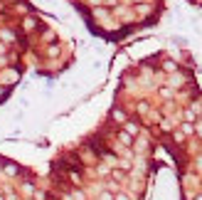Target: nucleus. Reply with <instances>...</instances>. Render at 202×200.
Masks as SVG:
<instances>
[{"instance_id":"9","label":"nucleus","mask_w":202,"mask_h":200,"mask_svg":"<svg viewBox=\"0 0 202 200\" xmlns=\"http://www.w3.org/2000/svg\"><path fill=\"white\" fill-rule=\"evenodd\" d=\"M0 200H5V195H2V193H0Z\"/></svg>"},{"instance_id":"6","label":"nucleus","mask_w":202,"mask_h":200,"mask_svg":"<svg viewBox=\"0 0 202 200\" xmlns=\"http://www.w3.org/2000/svg\"><path fill=\"white\" fill-rule=\"evenodd\" d=\"M182 133H192V126L190 124H182Z\"/></svg>"},{"instance_id":"7","label":"nucleus","mask_w":202,"mask_h":200,"mask_svg":"<svg viewBox=\"0 0 202 200\" xmlns=\"http://www.w3.org/2000/svg\"><path fill=\"white\" fill-rule=\"evenodd\" d=\"M101 200H113V195H111V193H103V195H101Z\"/></svg>"},{"instance_id":"8","label":"nucleus","mask_w":202,"mask_h":200,"mask_svg":"<svg viewBox=\"0 0 202 200\" xmlns=\"http://www.w3.org/2000/svg\"><path fill=\"white\" fill-rule=\"evenodd\" d=\"M113 200H128V195H123V193H121V195H116Z\"/></svg>"},{"instance_id":"1","label":"nucleus","mask_w":202,"mask_h":200,"mask_svg":"<svg viewBox=\"0 0 202 200\" xmlns=\"http://www.w3.org/2000/svg\"><path fill=\"white\" fill-rule=\"evenodd\" d=\"M0 37H2L5 42H12V40H15V32H12V30H0Z\"/></svg>"},{"instance_id":"3","label":"nucleus","mask_w":202,"mask_h":200,"mask_svg":"<svg viewBox=\"0 0 202 200\" xmlns=\"http://www.w3.org/2000/svg\"><path fill=\"white\" fill-rule=\"evenodd\" d=\"M34 27H37L34 20H32V17H27V20H25V30H34Z\"/></svg>"},{"instance_id":"5","label":"nucleus","mask_w":202,"mask_h":200,"mask_svg":"<svg viewBox=\"0 0 202 200\" xmlns=\"http://www.w3.org/2000/svg\"><path fill=\"white\" fill-rule=\"evenodd\" d=\"M113 178H116V180H123V178H126V175H123V173H121V170H113Z\"/></svg>"},{"instance_id":"10","label":"nucleus","mask_w":202,"mask_h":200,"mask_svg":"<svg viewBox=\"0 0 202 200\" xmlns=\"http://www.w3.org/2000/svg\"><path fill=\"white\" fill-rule=\"evenodd\" d=\"M197 200H202V195H200V198H197Z\"/></svg>"},{"instance_id":"4","label":"nucleus","mask_w":202,"mask_h":200,"mask_svg":"<svg viewBox=\"0 0 202 200\" xmlns=\"http://www.w3.org/2000/svg\"><path fill=\"white\" fill-rule=\"evenodd\" d=\"M113 119H118V121H126V116H123V111H118V109L113 111Z\"/></svg>"},{"instance_id":"2","label":"nucleus","mask_w":202,"mask_h":200,"mask_svg":"<svg viewBox=\"0 0 202 200\" xmlns=\"http://www.w3.org/2000/svg\"><path fill=\"white\" fill-rule=\"evenodd\" d=\"M126 133H128V136L138 133V124H133V121H126Z\"/></svg>"}]
</instances>
